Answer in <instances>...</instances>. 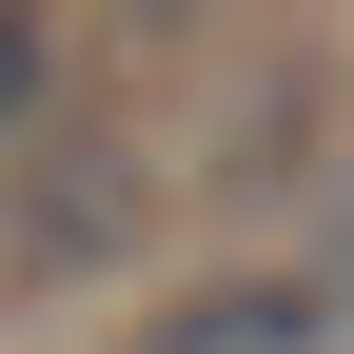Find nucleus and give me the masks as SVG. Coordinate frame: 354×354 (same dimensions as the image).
I'll return each mask as SVG.
<instances>
[{"mask_svg":"<svg viewBox=\"0 0 354 354\" xmlns=\"http://www.w3.org/2000/svg\"><path fill=\"white\" fill-rule=\"evenodd\" d=\"M59 99H79V20L59 0H0V158L59 138Z\"/></svg>","mask_w":354,"mask_h":354,"instance_id":"nucleus-2","label":"nucleus"},{"mask_svg":"<svg viewBox=\"0 0 354 354\" xmlns=\"http://www.w3.org/2000/svg\"><path fill=\"white\" fill-rule=\"evenodd\" d=\"M118 20H158V39H197V20H216V0H118Z\"/></svg>","mask_w":354,"mask_h":354,"instance_id":"nucleus-3","label":"nucleus"},{"mask_svg":"<svg viewBox=\"0 0 354 354\" xmlns=\"http://www.w3.org/2000/svg\"><path fill=\"white\" fill-rule=\"evenodd\" d=\"M118 354H335V276H295V256H236V276L158 295Z\"/></svg>","mask_w":354,"mask_h":354,"instance_id":"nucleus-1","label":"nucleus"}]
</instances>
